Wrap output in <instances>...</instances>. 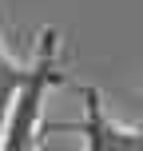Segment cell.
<instances>
[{"label": "cell", "mask_w": 143, "mask_h": 151, "mask_svg": "<svg viewBox=\"0 0 143 151\" xmlns=\"http://www.w3.org/2000/svg\"><path fill=\"white\" fill-rule=\"evenodd\" d=\"M36 68H32L28 88L16 96L12 115H8L4 139H0V151H36L40 139H44V99L56 83H64V68H60V32L44 28L36 48Z\"/></svg>", "instance_id": "cell-1"}, {"label": "cell", "mask_w": 143, "mask_h": 151, "mask_svg": "<svg viewBox=\"0 0 143 151\" xmlns=\"http://www.w3.org/2000/svg\"><path fill=\"white\" fill-rule=\"evenodd\" d=\"M83 91V119L80 123H52L44 131H80L88 139V151H143V123L123 127L103 111V99L96 88H80Z\"/></svg>", "instance_id": "cell-2"}, {"label": "cell", "mask_w": 143, "mask_h": 151, "mask_svg": "<svg viewBox=\"0 0 143 151\" xmlns=\"http://www.w3.org/2000/svg\"><path fill=\"white\" fill-rule=\"evenodd\" d=\"M0 28H4V12H0ZM32 68L36 64H20L4 52V40H0V139H4V127H8V115H12V104L32 80Z\"/></svg>", "instance_id": "cell-3"}]
</instances>
